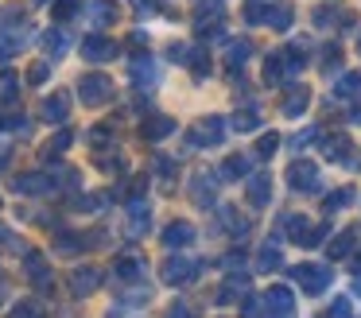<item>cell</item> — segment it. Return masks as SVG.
Wrapping results in <instances>:
<instances>
[{
  "mask_svg": "<svg viewBox=\"0 0 361 318\" xmlns=\"http://www.w3.org/2000/svg\"><path fill=\"white\" fill-rule=\"evenodd\" d=\"M353 240H357V229H345L342 237H338L334 245H330V256H334V260H338V256H345V252L353 248Z\"/></svg>",
  "mask_w": 361,
  "mask_h": 318,
  "instance_id": "cell-23",
  "label": "cell"
},
{
  "mask_svg": "<svg viewBox=\"0 0 361 318\" xmlns=\"http://www.w3.org/2000/svg\"><path fill=\"white\" fill-rule=\"evenodd\" d=\"M288 178H291V186H295V190H314V186H319V171H314L311 163H295Z\"/></svg>",
  "mask_w": 361,
  "mask_h": 318,
  "instance_id": "cell-8",
  "label": "cell"
},
{
  "mask_svg": "<svg viewBox=\"0 0 361 318\" xmlns=\"http://www.w3.org/2000/svg\"><path fill=\"white\" fill-rule=\"evenodd\" d=\"M291 276H295L311 295H319L322 287L330 283V271H326V268H314V264H299V268H291Z\"/></svg>",
  "mask_w": 361,
  "mask_h": 318,
  "instance_id": "cell-2",
  "label": "cell"
},
{
  "mask_svg": "<svg viewBox=\"0 0 361 318\" xmlns=\"http://www.w3.org/2000/svg\"><path fill=\"white\" fill-rule=\"evenodd\" d=\"M190 194H195L198 206H214V183L206 175H198L195 183H190Z\"/></svg>",
  "mask_w": 361,
  "mask_h": 318,
  "instance_id": "cell-16",
  "label": "cell"
},
{
  "mask_svg": "<svg viewBox=\"0 0 361 318\" xmlns=\"http://www.w3.org/2000/svg\"><path fill=\"white\" fill-rule=\"evenodd\" d=\"M264 310H272V314H291V310H295V299H291L288 287H272V291L264 295Z\"/></svg>",
  "mask_w": 361,
  "mask_h": 318,
  "instance_id": "cell-6",
  "label": "cell"
},
{
  "mask_svg": "<svg viewBox=\"0 0 361 318\" xmlns=\"http://www.w3.org/2000/svg\"><path fill=\"white\" fill-rule=\"evenodd\" d=\"M47 74H51L47 62H35V66L27 70V82H32V85H43V82H47Z\"/></svg>",
  "mask_w": 361,
  "mask_h": 318,
  "instance_id": "cell-30",
  "label": "cell"
},
{
  "mask_svg": "<svg viewBox=\"0 0 361 318\" xmlns=\"http://www.w3.org/2000/svg\"><path fill=\"white\" fill-rule=\"evenodd\" d=\"M97 283H102V271H97V268H78V271L71 276V287H74V295H90Z\"/></svg>",
  "mask_w": 361,
  "mask_h": 318,
  "instance_id": "cell-9",
  "label": "cell"
},
{
  "mask_svg": "<svg viewBox=\"0 0 361 318\" xmlns=\"http://www.w3.org/2000/svg\"><path fill=\"white\" fill-rule=\"evenodd\" d=\"M171 132H175L171 116H148V121H144V140H164V136H171Z\"/></svg>",
  "mask_w": 361,
  "mask_h": 318,
  "instance_id": "cell-11",
  "label": "cell"
},
{
  "mask_svg": "<svg viewBox=\"0 0 361 318\" xmlns=\"http://www.w3.org/2000/svg\"><path fill=\"white\" fill-rule=\"evenodd\" d=\"M350 198H353V190L350 186H342V190H334L326 198V209H342V206H350Z\"/></svg>",
  "mask_w": 361,
  "mask_h": 318,
  "instance_id": "cell-28",
  "label": "cell"
},
{
  "mask_svg": "<svg viewBox=\"0 0 361 318\" xmlns=\"http://www.w3.org/2000/svg\"><path fill=\"white\" fill-rule=\"evenodd\" d=\"M74 8H78V4H74V0H59L55 16H59V20H71V16H74Z\"/></svg>",
  "mask_w": 361,
  "mask_h": 318,
  "instance_id": "cell-36",
  "label": "cell"
},
{
  "mask_svg": "<svg viewBox=\"0 0 361 318\" xmlns=\"http://www.w3.org/2000/svg\"><path fill=\"white\" fill-rule=\"evenodd\" d=\"M190 240H195V229H190L187 221H171V225H167V233H164V245L179 248V245H190Z\"/></svg>",
  "mask_w": 361,
  "mask_h": 318,
  "instance_id": "cell-12",
  "label": "cell"
},
{
  "mask_svg": "<svg viewBox=\"0 0 361 318\" xmlns=\"http://www.w3.org/2000/svg\"><path fill=\"white\" fill-rule=\"evenodd\" d=\"M190 66H195V74H210V59H206V54L202 51H190Z\"/></svg>",
  "mask_w": 361,
  "mask_h": 318,
  "instance_id": "cell-32",
  "label": "cell"
},
{
  "mask_svg": "<svg viewBox=\"0 0 361 318\" xmlns=\"http://www.w3.org/2000/svg\"><path fill=\"white\" fill-rule=\"evenodd\" d=\"M322 152H326V159H345V152H350V140H345V136H330L326 144H322Z\"/></svg>",
  "mask_w": 361,
  "mask_h": 318,
  "instance_id": "cell-20",
  "label": "cell"
},
{
  "mask_svg": "<svg viewBox=\"0 0 361 318\" xmlns=\"http://www.w3.org/2000/svg\"><path fill=\"white\" fill-rule=\"evenodd\" d=\"M66 116H71V93H66V90H59L55 97L43 101V121L59 124V121H66Z\"/></svg>",
  "mask_w": 361,
  "mask_h": 318,
  "instance_id": "cell-5",
  "label": "cell"
},
{
  "mask_svg": "<svg viewBox=\"0 0 361 318\" xmlns=\"http://www.w3.org/2000/svg\"><path fill=\"white\" fill-rule=\"evenodd\" d=\"M241 175H249V159L245 155H229L226 167H221V178H241Z\"/></svg>",
  "mask_w": 361,
  "mask_h": 318,
  "instance_id": "cell-18",
  "label": "cell"
},
{
  "mask_svg": "<svg viewBox=\"0 0 361 318\" xmlns=\"http://www.w3.org/2000/svg\"><path fill=\"white\" fill-rule=\"evenodd\" d=\"M51 186H55L51 175H20L16 178V190H24V194H47Z\"/></svg>",
  "mask_w": 361,
  "mask_h": 318,
  "instance_id": "cell-10",
  "label": "cell"
},
{
  "mask_svg": "<svg viewBox=\"0 0 361 318\" xmlns=\"http://www.w3.org/2000/svg\"><path fill=\"white\" fill-rule=\"evenodd\" d=\"M117 276L121 279H136V276H140V256H121V260H117Z\"/></svg>",
  "mask_w": 361,
  "mask_h": 318,
  "instance_id": "cell-22",
  "label": "cell"
},
{
  "mask_svg": "<svg viewBox=\"0 0 361 318\" xmlns=\"http://www.w3.org/2000/svg\"><path fill=\"white\" fill-rule=\"evenodd\" d=\"M276 140H280V136H276V132H268V136L260 140V155H272L276 147H280V144H276Z\"/></svg>",
  "mask_w": 361,
  "mask_h": 318,
  "instance_id": "cell-37",
  "label": "cell"
},
{
  "mask_svg": "<svg viewBox=\"0 0 361 318\" xmlns=\"http://www.w3.org/2000/svg\"><path fill=\"white\" fill-rule=\"evenodd\" d=\"M39 4H43V0H39Z\"/></svg>",
  "mask_w": 361,
  "mask_h": 318,
  "instance_id": "cell-41",
  "label": "cell"
},
{
  "mask_svg": "<svg viewBox=\"0 0 361 318\" xmlns=\"http://www.w3.org/2000/svg\"><path fill=\"white\" fill-rule=\"evenodd\" d=\"M252 124H257V116H252V113H245V116H233V128H252Z\"/></svg>",
  "mask_w": 361,
  "mask_h": 318,
  "instance_id": "cell-39",
  "label": "cell"
},
{
  "mask_svg": "<svg viewBox=\"0 0 361 318\" xmlns=\"http://www.w3.org/2000/svg\"><path fill=\"white\" fill-rule=\"evenodd\" d=\"M245 59H249V43H233V47H229V66H241Z\"/></svg>",
  "mask_w": 361,
  "mask_h": 318,
  "instance_id": "cell-31",
  "label": "cell"
},
{
  "mask_svg": "<svg viewBox=\"0 0 361 318\" xmlns=\"http://www.w3.org/2000/svg\"><path fill=\"white\" fill-rule=\"evenodd\" d=\"M260 268H280V245H264L260 248Z\"/></svg>",
  "mask_w": 361,
  "mask_h": 318,
  "instance_id": "cell-27",
  "label": "cell"
},
{
  "mask_svg": "<svg viewBox=\"0 0 361 318\" xmlns=\"http://www.w3.org/2000/svg\"><path fill=\"white\" fill-rule=\"evenodd\" d=\"M78 97L86 101V105H105V101L113 97V82L105 74H86L78 85Z\"/></svg>",
  "mask_w": 361,
  "mask_h": 318,
  "instance_id": "cell-1",
  "label": "cell"
},
{
  "mask_svg": "<svg viewBox=\"0 0 361 318\" xmlns=\"http://www.w3.org/2000/svg\"><path fill=\"white\" fill-rule=\"evenodd\" d=\"M190 136H195L190 144H198V147H202V144H221V121H218V116H206Z\"/></svg>",
  "mask_w": 361,
  "mask_h": 318,
  "instance_id": "cell-7",
  "label": "cell"
},
{
  "mask_svg": "<svg viewBox=\"0 0 361 318\" xmlns=\"http://www.w3.org/2000/svg\"><path fill=\"white\" fill-rule=\"evenodd\" d=\"M268 16H272V27H276V31L291 27V4H276L272 12H268Z\"/></svg>",
  "mask_w": 361,
  "mask_h": 318,
  "instance_id": "cell-25",
  "label": "cell"
},
{
  "mask_svg": "<svg viewBox=\"0 0 361 318\" xmlns=\"http://www.w3.org/2000/svg\"><path fill=\"white\" fill-rule=\"evenodd\" d=\"M361 90V74H345L342 82L334 85V97H350V93H357Z\"/></svg>",
  "mask_w": 361,
  "mask_h": 318,
  "instance_id": "cell-24",
  "label": "cell"
},
{
  "mask_svg": "<svg viewBox=\"0 0 361 318\" xmlns=\"http://www.w3.org/2000/svg\"><path fill=\"white\" fill-rule=\"evenodd\" d=\"M198 276V264L183 260V256H175V260L164 264V283H187V279Z\"/></svg>",
  "mask_w": 361,
  "mask_h": 318,
  "instance_id": "cell-4",
  "label": "cell"
},
{
  "mask_svg": "<svg viewBox=\"0 0 361 318\" xmlns=\"http://www.w3.org/2000/svg\"><path fill=\"white\" fill-rule=\"evenodd\" d=\"M245 291H249V276H229L226 283H221V302L245 299Z\"/></svg>",
  "mask_w": 361,
  "mask_h": 318,
  "instance_id": "cell-15",
  "label": "cell"
},
{
  "mask_svg": "<svg viewBox=\"0 0 361 318\" xmlns=\"http://www.w3.org/2000/svg\"><path fill=\"white\" fill-rule=\"evenodd\" d=\"M152 74H156V70H152L148 59H136V62H133V82H136V85H152V82H156Z\"/></svg>",
  "mask_w": 361,
  "mask_h": 318,
  "instance_id": "cell-21",
  "label": "cell"
},
{
  "mask_svg": "<svg viewBox=\"0 0 361 318\" xmlns=\"http://www.w3.org/2000/svg\"><path fill=\"white\" fill-rule=\"evenodd\" d=\"M171 59H175V62H187V59H190V51H187L183 43H175V47H171Z\"/></svg>",
  "mask_w": 361,
  "mask_h": 318,
  "instance_id": "cell-40",
  "label": "cell"
},
{
  "mask_svg": "<svg viewBox=\"0 0 361 318\" xmlns=\"http://www.w3.org/2000/svg\"><path fill=\"white\" fill-rule=\"evenodd\" d=\"M268 198H272V183H268V175H252L249 178V202L252 206H268Z\"/></svg>",
  "mask_w": 361,
  "mask_h": 318,
  "instance_id": "cell-13",
  "label": "cell"
},
{
  "mask_svg": "<svg viewBox=\"0 0 361 318\" xmlns=\"http://www.w3.org/2000/svg\"><path fill=\"white\" fill-rule=\"evenodd\" d=\"M264 82H280V59H268L264 62Z\"/></svg>",
  "mask_w": 361,
  "mask_h": 318,
  "instance_id": "cell-33",
  "label": "cell"
},
{
  "mask_svg": "<svg viewBox=\"0 0 361 318\" xmlns=\"http://www.w3.org/2000/svg\"><path fill=\"white\" fill-rule=\"evenodd\" d=\"M16 93H20V78L12 70H4L0 74V101H16Z\"/></svg>",
  "mask_w": 361,
  "mask_h": 318,
  "instance_id": "cell-19",
  "label": "cell"
},
{
  "mask_svg": "<svg viewBox=\"0 0 361 318\" xmlns=\"http://www.w3.org/2000/svg\"><path fill=\"white\" fill-rule=\"evenodd\" d=\"M71 140H74V132H59V136H55V144H51V152H66V147H71Z\"/></svg>",
  "mask_w": 361,
  "mask_h": 318,
  "instance_id": "cell-34",
  "label": "cell"
},
{
  "mask_svg": "<svg viewBox=\"0 0 361 318\" xmlns=\"http://www.w3.org/2000/svg\"><path fill=\"white\" fill-rule=\"evenodd\" d=\"M330 314H334V318H345V314H350V299H334V307H330Z\"/></svg>",
  "mask_w": 361,
  "mask_h": 318,
  "instance_id": "cell-38",
  "label": "cell"
},
{
  "mask_svg": "<svg viewBox=\"0 0 361 318\" xmlns=\"http://www.w3.org/2000/svg\"><path fill=\"white\" fill-rule=\"evenodd\" d=\"M90 12H94V23H113L117 20V4H113V0H94Z\"/></svg>",
  "mask_w": 361,
  "mask_h": 318,
  "instance_id": "cell-17",
  "label": "cell"
},
{
  "mask_svg": "<svg viewBox=\"0 0 361 318\" xmlns=\"http://www.w3.org/2000/svg\"><path fill=\"white\" fill-rule=\"evenodd\" d=\"M43 43H47V51H51V54H63V51H66L63 31H47V35H43Z\"/></svg>",
  "mask_w": 361,
  "mask_h": 318,
  "instance_id": "cell-29",
  "label": "cell"
},
{
  "mask_svg": "<svg viewBox=\"0 0 361 318\" xmlns=\"http://www.w3.org/2000/svg\"><path fill=\"white\" fill-rule=\"evenodd\" d=\"M27 276H32L35 283H47V279H51V271H47V264H43V256H32V260H27Z\"/></svg>",
  "mask_w": 361,
  "mask_h": 318,
  "instance_id": "cell-26",
  "label": "cell"
},
{
  "mask_svg": "<svg viewBox=\"0 0 361 318\" xmlns=\"http://www.w3.org/2000/svg\"><path fill=\"white\" fill-rule=\"evenodd\" d=\"M133 8L140 16H152V12H159V0H133Z\"/></svg>",
  "mask_w": 361,
  "mask_h": 318,
  "instance_id": "cell-35",
  "label": "cell"
},
{
  "mask_svg": "<svg viewBox=\"0 0 361 318\" xmlns=\"http://www.w3.org/2000/svg\"><path fill=\"white\" fill-rule=\"evenodd\" d=\"M82 54H86L90 62H109L113 54H117V43L105 39V35H90L86 43H82Z\"/></svg>",
  "mask_w": 361,
  "mask_h": 318,
  "instance_id": "cell-3",
  "label": "cell"
},
{
  "mask_svg": "<svg viewBox=\"0 0 361 318\" xmlns=\"http://www.w3.org/2000/svg\"><path fill=\"white\" fill-rule=\"evenodd\" d=\"M307 101H311V93H307L303 85H291V90H288V101H283V113H288V116H299Z\"/></svg>",
  "mask_w": 361,
  "mask_h": 318,
  "instance_id": "cell-14",
  "label": "cell"
}]
</instances>
